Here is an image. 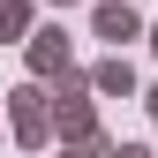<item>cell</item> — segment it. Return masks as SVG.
I'll return each mask as SVG.
<instances>
[{
	"label": "cell",
	"mask_w": 158,
	"mask_h": 158,
	"mask_svg": "<svg viewBox=\"0 0 158 158\" xmlns=\"http://www.w3.org/2000/svg\"><path fill=\"white\" fill-rule=\"evenodd\" d=\"M98 30H106V38H135V15H128V8H106V15H98Z\"/></svg>",
	"instance_id": "1"
}]
</instances>
